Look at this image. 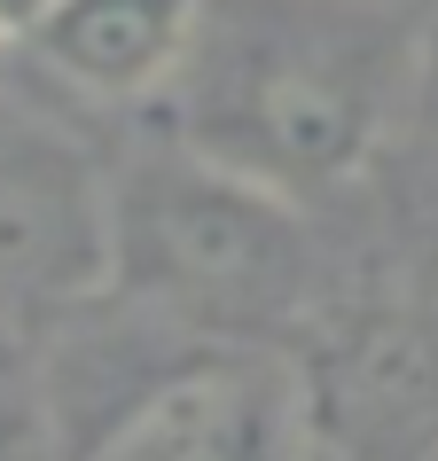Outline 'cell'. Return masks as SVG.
<instances>
[{"mask_svg": "<svg viewBox=\"0 0 438 461\" xmlns=\"http://www.w3.org/2000/svg\"><path fill=\"white\" fill-rule=\"evenodd\" d=\"M407 118L423 125V133H438V24H423V48H415V102Z\"/></svg>", "mask_w": 438, "mask_h": 461, "instance_id": "52a82bcc", "label": "cell"}, {"mask_svg": "<svg viewBox=\"0 0 438 461\" xmlns=\"http://www.w3.org/2000/svg\"><path fill=\"white\" fill-rule=\"evenodd\" d=\"M110 290V180L55 125L0 110V313Z\"/></svg>", "mask_w": 438, "mask_h": 461, "instance_id": "3957f363", "label": "cell"}, {"mask_svg": "<svg viewBox=\"0 0 438 461\" xmlns=\"http://www.w3.org/2000/svg\"><path fill=\"white\" fill-rule=\"evenodd\" d=\"M87 461H314V391L282 360H212L141 391Z\"/></svg>", "mask_w": 438, "mask_h": 461, "instance_id": "277c9868", "label": "cell"}, {"mask_svg": "<svg viewBox=\"0 0 438 461\" xmlns=\"http://www.w3.org/2000/svg\"><path fill=\"white\" fill-rule=\"evenodd\" d=\"M0 48H8V40H0Z\"/></svg>", "mask_w": 438, "mask_h": 461, "instance_id": "9c48e42d", "label": "cell"}, {"mask_svg": "<svg viewBox=\"0 0 438 461\" xmlns=\"http://www.w3.org/2000/svg\"><path fill=\"white\" fill-rule=\"evenodd\" d=\"M314 243L290 195L180 149H149L110 180V290L188 329H267L297 313Z\"/></svg>", "mask_w": 438, "mask_h": 461, "instance_id": "7a4b0ae2", "label": "cell"}, {"mask_svg": "<svg viewBox=\"0 0 438 461\" xmlns=\"http://www.w3.org/2000/svg\"><path fill=\"white\" fill-rule=\"evenodd\" d=\"M48 8H55V0H0V40H8V48H24L32 32L48 24Z\"/></svg>", "mask_w": 438, "mask_h": 461, "instance_id": "ba28073f", "label": "cell"}, {"mask_svg": "<svg viewBox=\"0 0 438 461\" xmlns=\"http://www.w3.org/2000/svg\"><path fill=\"white\" fill-rule=\"evenodd\" d=\"M204 0H55L24 48L87 102H157L188 71Z\"/></svg>", "mask_w": 438, "mask_h": 461, "instance_id": "5b68a950", "label": "cell"}, {"mask_svg": "<svg viewBox=\"0 0 438 461\" xmlns=\"http://www.w3.org/2000/svg\"><path fill=\"white\" fill-rule=\"evenodd\" d=\"M438 399V344L407 321H368L337 352V422L352 430H407Z\"/></svg>", "mask_w": 438, "mask_h": 461, "instance_id": "8992f818", "label": "cell"}, {"mask_svg": "<svg viewBox=\"0 0 438 461\" xmlns=\"http://www.w3.org/2000/svg\"><path fill=\"white\" fill-rule=\"evenodd\" d=\"M407 0H204L172 125L196 157L259 188L329 195L360 180L415 102L423 32Z\"/></svg>", "mask_w": 438, "mask_h": 461, "instance_id": "6da1fadb", "label": "cell"}]
</instances>
